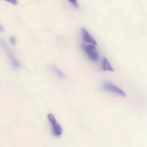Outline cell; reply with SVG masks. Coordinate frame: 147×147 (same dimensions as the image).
Masks as SVG:
<instances>
[{
  "label": "cell",
  "instance_id": "cell-5",
  "mask_svg": "<svg viewBox=\"0 0 147 147\" xmlns=\"http://www.w3.org/2000/svg\"><path fill=\"white\" fill-rule=\"evenodd\" d=\"M1 44L3 45V46L5 48L7 52V55H8V57H9V59H10L12 65L13 67H18L20 66L19 63L16 60V58L14 57V55H13V53H12L11 51L10 50V49L7 47L6 44L5 43V42L2 41V39H1Z\"/></svg>",
  "mask_w": 147,
  "mask_h": 147
},
{
  "label": "cell",
  "instance_id": "cell-1",
  "mask_svg": "<svg viewBox=\"0 0 147 147\" xmlns=\"http://www.w3.org/2000/svg\"><path fill=\"white\" fill-rule=\"evenodd\" d=\"M81 47L91 60L94 61H98L99 54L95 45L83 43L82 44Z\"/></svg>",
  "mask_w": 147,
  "mask_h": 147
},
{
  "label": "cell",
  "instance_id": "cell-4",
  "mask_svg": "<svg viewBox=\"0 0 147 147\" xmlns=\"http://www.w3.org/2000/svg\"><path fill=\"white\" fill-rule=\"evenodd\" d=\"M82 38L84 42L91 44L93 45H97V43L95 39L91 36L87 30L85 28H82L81 30Z\"/></svg>",
  "mask_w": 147,
  "mask_h": 147
},
{
  "label": "cell",
  "instance_id": "cell-9",
  "mask_svg": "<svg viewBox=\"0 0 147 147\" xmlns=\"http://www.w3.org/2000/svg\"><path fill=\"white\" fill-rule=\"evenodd\" d=\"M10 41L12 44L14 45L16 43V39L13 37H11L10 38Z\"/></svg>",
  "mask_w": 147,
  "mask_h": 147
},
{
  "label": "cell",
  "instance_id": "cell-10",
  "mask_svg": "<svg viewBox=\"0 0 147 147\" xmlns=\"http://www.w3.org/2000/svg\"><path fill=\"white\" fill-rule=\"evenodd\" d=\"M68 1L76 7H77L78 6L77 0H68Z\"/></svg>",
  "mask_w": 147,
  "mask_h": 147
},
{
  "label": "cell",
  "instance_id": "cell-3",
  "mask_svg": "<svg viewBox=\"0 0 147 147\" xmlns=\"http://www.w3.org/2000/svg\"><path fill=\"white\" fill-rule=\"evenodd\" d=\"M103 88L105 91L116 94L121 97H126L125 93L123 90L110 82H105L103 85Z\"/></svg>",
  "mask_w": 147,
  "mask_h": 147
},
{
  "label": "cell",
  "instance_id": "cell-2",
  "mask_svg": "<svg viewBox=\"0 0 147 147\" xmlns=\"http://www.w3.org/2000/svg\"><path fill=\"white\" fill-rule=\"evenodd\" d=\"M48 119L51 125L54 136L56 137L61 136L63 133L62 128L56 119L55 116L52 113H49L48 115Z\"/></svg>",
  "mask_w": 147,
  "mask_h": 147
},
{
  "label": "cell",
  "instance_id": "cell-8",
  "mask_svg": "<svg viewBox=\"0 0 147 147\" xmlns=\"http://www.w3.org/2000/svg\"><path fill=\"white\" fill-rule=\"evenodd\" d=\"M7 2H9V3H11L12 5H18V2L17 0H5Z\"/></svg>",
  "mask_w": 147,
  "mask_h": 147
},
{
  "label": "cell",
  "instance_id": "cell-6",
  "mask_svg": "<svg viewBox=\"0 0 147 147\" xmlns=\"http://www.w3.org/2000/svg\"><path fill=\"white\" fill-rule=\"evenodd\" d=\"M102 69L104 71L113 72L114 71L113 68L111 67L110 63L106 57H104L102 62Z\"/></svg>",
  "mask_w": 147,
  "mask_h": 147
},
{
  "label": "cell",
  "instance_id": "cell-7",
  "mask_svg": "<svg viewBox=\"0 0 147 147\" xmlns=\"http://www.w3.org/2000/svg\"><path fill=\"white\" fill-rule=\"evenodd\" d=\"M54 70L55 71L56 74H57V75L59 76L60 77H64V75L60 71L59 69H57L56 68H54Z\"/></svg>",
  "mask_w": 147,
  "mask_h": 147
}]
</instances>
